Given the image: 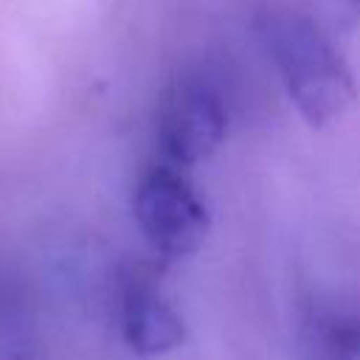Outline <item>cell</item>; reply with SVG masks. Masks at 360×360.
I'll return each instance as SVG.
<instances>
[{"label": "cell", "mask_w": 360, "mask_h": 360, "mask_svg": "<svg viewBox=\"0 0 360 360\" xmlns=\"http://www.w3.org/2000/svg\"><path fill=\"white\" fill-rule=\"evenodd\" d=\"M298 360H360V309L312 301L298 315Z\"/></svg>", "instance_id": "5b68a950"}, {"label": "cell", "mask_w": 360, "mask_h": 360, "mask_svg": "<svg viewBox=\"0 0 360 360\" xmlns=\"http://www.w3.org/2000/svg\"><path fill=\"white\" fill-rule=\"evenodd\" d=\"M228 135V110L219 93L194 76L172 82L155 112V141L169 166L208 160Z\"/></svg>", "instance_id": "3957f363"}, {"label": "cell", "mask_w": 360, "mask_h": 360, "mask_svg": "<svg viewBox=\"0 0 360 360\" xmlns=\"http://www.w3.org/2000/svg\"><path fill=\"white\" fill-rule=\"evenodd\" d=\"M132 214L149 248L166 259L197 253L211 228L205 200L177 166H152L138 177Z\"/></svg>", "instance_id": "7a4b0ae2"}, {"label": "cell", "mask_w": 360, "mask_h": 360, "mask_svg": "<svg viewBox=\"0 0 360 360\" xmlns=\"http://www.w3.org/2000/svg\"><path fill=\"white\" fill-rule=\"evenodd\" d=\"M259 37L276 76L309 127H326L357 101L354 76L326 34L298 11H267Z\"/></svg>", "instance_id": "6da1fadb"}, {"label": "cell", "mask_w": 360, "mask_h": 360, "mask_svg": "<svg viewBox=\"0 0 360 360\" xmlns=\"http://www.w3.org/2000/svg\"><path fill=\"white\" fill-rule=\"evenodd\" d=\"M121 335L127 346L141 357L169 354L183 346L186 323L166 295L141 273H129L121 281L118 295Z\"/></svg>", "instance_id": "277c9868"}, {"label": "cell", "mask_w": 360, "mask_h": 360, "mask_svg": "<svg viewBox=\"0 0 360 360\" xmlns=\"http://www.w3.org/2000/svg\"><path fill=\"white\" fill-rule=\"evenodd\" d=\"M37 357V309L25 284L0 273V360Z\"/></svg>", "instance_id": "8992f818"}, {"label": "cell", "mask_w": 360, "mask_h": 360, "mask_svg": "<svg viewBox=\"0 0 360 360\" xmlns=\"http://www.w3.org/2000/svg\"><path fill=\"white\" fill-rule=\"evenodd\" d=\"M354 3H360V0H354Z\"/></svg>", "instance_id": "52a82bcc"}]
</instances>
